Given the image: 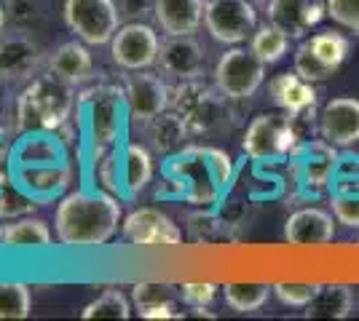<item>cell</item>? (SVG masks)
I'll return each instance as SVG.
<instances>
[{
    "mask_svg": "<svg viewBox=\"0 0 359 321\" xmlns=\"http://www.w3.org/2000/svg\"><path fill=\"white\" fill-rule=\"evenodd\" d=\"M332 214L346 228H359V185L332 196Z\"/></svg>",
    "mask_w": 359,
    "mask_h": 321,
    "instance_id": "cell-32",
    "label": "cell"
},
{
    "mask_svg": "<svg viewBox=\"0 0 359 321\" xmlns=\"http://www.w3.org/2000/svg\"><path fill=\"white\" fill-rule=\"evenodd\" d=\"M266 67L252 48H231L215 64V86L225 99H250L263 86Z\"/></svg>",
    "mask_w": 359,
    "mask_h": 321,
    "instance_id": "cell-6",
    "label": "cell"
},
{
    "mask_svg": "<svg viewBox=\"0 0 359 321\" xmlns=\"http://www.w3.org/2000/svg\"><path fill=\"white\" fill-rule=\"evenodd\" d=\"M123 89L116 86H100L83 97V123L94 161L116 150L123 129Z\"/></svg>",
    "mask_w": 359,
    "mask_h": 321,
    "instance_id": "cell-3",
    "label": "cell"
},
{
    "mask_svg": "<svg viewBox=\"0 0 359 321\" xmlns=\"http://www.w3.org/2000/svg\"><path fill=\"white\" fill-rule=\"evenodd\" d=\"M11 158H14V148H11V142L0 137V185L14 177V171L8 174V164H11Z\"/></svg>",
    "mask_w": 359,
    "mask_h": 321,
    "instance_id": "cell-37",
    "label": "cell"
},
{
    "mask_svg": "<svg viewBox=\"0 0 359 321\" xmlns=\"http://www.w3.org/2000/svg\"><path fill=\"white\" fill-rule=\"evenodd\" d=\"M32 311V292L19 281H0V319H27Z\"/></svg>",
    "mask_w": 359,
    "mask_h": 321,
    "instance_id": "cell-29",
    "label": "cell"
},
{
    "mask_svg": "<svg viewBox=\"0 0 359 321\" xmlns=\"http://www.w3.org/2000/svg\"><path fill=\"white\" fill-rule=\"evenodd\" d=\"M250 3H269V0H250Z\"/></svg>",
    "mask_w": 359,
    "mask_h": 321,
    "instance_id": "cell-39",
    "label": "cell"
},
{
    "mask_svg": "<svg viewBox=\"0 0 359 321\" xmlns=\"http://www.w3.org/2000/svg\"><path fill=\"white\" fill-rule=\"evenodd\" d=\"M250 48L266 64H276L285 59V54L290 51V35L285 30H279L276 24L266 22L263 27H257L250 38Z\"/></svg>",
    "mask_w": 359,
    "mask_h": 321,
    "instance_id": "cell-26",
    "label": "cell"
},
{
    "mask_svg": "<svg viewBox=\"0 0 359 321\" xmlns=\"http://www.w3.org/2000/svg\"><path fill=\"white\" fill-rule=\"evenodd\" d=\"M51 228L43 217L35 214H25L8 220V225H3L0 230V244L11 246V249H43L51 244Z\"/></svg>",
    "mask_w": 359,
    "mask_h": 321,
    "instance_id": "cell-23",
    "label": "cell"
},
{
    "mask_svg": "<svg viewBox=\"0 0 359 321\" xmlns=\"http://www.w3.org/2000/svg\"><path fill=\"white\" fill-rule=\"evenodd\" d=\"M75 86L62 83L60 78L38 73L16 97L14 129L19 134L30 131H60L73 118Z\"/></svg>",
    "mask_w": 359,
    "mask_h": 321,
    "instance_id": "cell-2",
    "label": "cell"
},
{
    "mask_svg": "<svg viewBox=\"0 0 359 321\" xmlns=\"http://www.w3.org/2000/svg\"><path fill=\"white\" fill-rule=\"evenodd\" d=\"M175 297H180L177 287L169 284H135L132 303L142 319H180L175 313Z\"/></svg>",
    "mask_w": 359,
    "mask_h": 321,
    "instance_id": "cell-24",
    "label": "cell"
},
{
    "mask_svg": "<svg viewBox=\"0 0 359 321\" xmlns=\"http://www.w3.org/2000/svg\"><path fill=\"white\" fill-rule=\"evenodd\" d=\"M14 180L30 196L41 201H51L57 199L60 193L67 190V185L73 180V171L67 164H54V166H14Z\"/></svg>",
    "mask_w": 359,
    "mask_h": 321,
    "instance_id": "cell-21",
    "label": "cell"
},
{
    "mask_svg": "<svg viewBox=\"0 0 359 321\" xmlns=\"http://www.w3.org/2000/svg\"><path fill=\"white\" fill-rule=\"evenodd\" d=\"M123 105H126V118L140 126H148L156 121L161 113L169 110V97L172 86L166 83V78L148 70H132L123 78Z\"/></svg>",
    "mask_w": 359,
    "mask_h": 321,
    "instance_id": "cell-7",
    "label": "cell"
},
{
    "mask_svg": "<svg viewBox=\"0 0 359 321\" xmlns=\"http://www.w3.org/2000/svg\"><path fill=\"white\" fill-rule=\"evenodd\" d=\"M295 139H298V129L287 113L285 115L263 113L247 126L244 139H241V150L255 161H273V158L290 153Z\"/></svg>",
    "mask_w": 359,
    "mask_h": 321,
    "instance_id": "cell-8",
    "label": "cell"
},
{
    "mask_svg": "<svg viewBox=\"0 0 359 321\" xmlns=\"http://www.w3.org/2000/svg\"><path fill=\"white\" fill-rule=\"evenodd\" d=\"M204 27L217 43L239 46L257 30V14L250 0H207Z\"/></svg>",
    "mask_w": 359,
    "mask_h": 321,
    "instance_id": "cell-9",
    "label": "cell"
},
{
    "mask_svg": "<svg viewBox=\"0 0 359 321\" xmlns=\"http://www.w3.org/2000/svg\"><path fill=\"white\" fill-rule=\"evenodd\" d=\"M6 24H8V11H6V6L0 3V35L6 32Z\"/></svg>",
    "mask_w": 359,
    "mask_h": 321,
    "instance_id": "cell-38",
    "label": "cell"
},
{
    "mask_svg": "<svg viewBox=\"0 0 359 321\" xmlns=\"http://www.w3.org/2000/svg\"><path fill=\"white\" fill-rule=\"evenodd\" d=\"M16 86L0 80V129H11V123L16 118Z\"/></svg>",
    "mask_w": 359,
    "mask_h": 321,
    "instance_id": "cell-36",
    "label": "cell"
},
{
    "mask_svg": "<svg viewBox=\"0 0 359 321\" xmlns=\"http://www.w3.org/2000/svg\"><path fill=\"white\" fill-rule=\"evenodd\" d=\"M116 174H118V190L126 196H135L140 190H145L148 183L153 180V161L150 153L142 145H123L116 148Z\"/></svg>",
    "mask_w": 359,
    "mask_h": 321,
    "instance_id": "cell-22",
    "label": "cell"
},
{
    "mask_svg": "<svg viewBox=\"0 0 359 321\" xmlns=\"http://www.w3.org/2000/svg\"><path fill=\"white\" fill-rule=\"evenodd\" d=\"M150 131V137H153V145L158 148V150H169V148H175L180 145V139L185 137V121L180 118L177 113L172 110V113H161L156 121H150L145 126Z\"/></svg>",
    "mask_w": 359,
    "mask_h": 321,
    "instance_id": "cell-31",
    "label": "cell"
},
{
    "mask_svg": "<svg viewBox=\"0 0 359 321\" xmlns=\"http://www.w3.org/2000/svg\"><path fill=\"white\" fill-rule=\"evenodd\" d=\"M41 201L30 196L14 177L0 185V220H16L25 214H35Z\"/></svg>",
    "mask_w": 359,
    "mask_h": 321,
    "instance_id": "cell-28",
    "label": "cell"
},
{
    "mask_svg": "<svg viewBox=\"0 0 359 321\" xmlns=\"http://www.w3.org/2000/svg\"><path fill=\"white\" fill-rule=\"evenodd\" d=\"M285 238L295 246H322L335 238V217L319 206H306L290 214Z\"/></svg>",
    "mask_w": 359,
    "mask_h": 321,
    "instance_id": "cell-17",
    "label": "cell"
},
{
    "mask_svg": "<svg viewBox=\"0 0 359 321\" xmlns=\"http://www.w3.org/2000/svg\"><path fill=\"white\" fill-rule=\"evenodd\" d=\"M11 164L14 166H54V164H67V153L57 131H30V134H22V139L14 145Z\"/></svg>",
    "mask_w": 359,
    "mask_h": 321,
    "instance_id": "cell-20",
    "label": "cell"
},
{
    "mask_svg": "<svg viewBox=\"0 0 359 321\" xmlns=\"http://www.w3.org/2000/svg\"><path fill=\"white\" fill-rule=\"evenodd\" d=\"M43 70L48 76L60 78L62 83L78 89V86H83L94 76V59H91L86 43L75 38V41H67V43L57 46L46 57Z\"/></svg>",
    "mask_w": 359,
    "mask_h": 321,
    "instance_id": "cell-16",
    "label": "cell"
},
{
    "mask_svg": "<svg viewBox=\"0 0 359 321\" xmlns=\"http://www.w3.org/2000/svg\"><path fill=\"white\" fill-rule=\"evenodd\" d=\"M65 24L86 46H110L121 27L116 0H65Z\"/></svg>",
    "mask_w": 359,
    "mask_h": 321,
    "instance_id": "cell-4",
    "label": "cell"
},
{
    "mask_svg": "<svg viewBox=\"0 0 359 321\" xmlns=\"http://www.w3.org/2000/svg\"><path fill=\"white\" fill-rule=\"evenodd\" d=\"M354 308V292L341 284L319 287L316 297L306 306L309 319H346Z\"/></svg>",
    "mask_w": 359,
    "mask_h": 321,
    "instance_id": "cell-25",
    "label": "cell"
},
{
    "mask_svg": "<svg viewBox=\"0 0 359 321\" xmlns=\"http://www.w3.org/2000/svg\"><path fill=\"white\" fill-rule=\"evenodd\" d=\"M121 225V204L102 190H73L54 214V236L62 246H102Z\"/></svg>",
    "mask_w": 359,
    "mask_h": 321,
    "instance_id": "cell-1",
    "label": "cell"
},
{
    "mask_svg": "<svg viewBox=\"0 0 359 321\" xmlns=\"http://www.w3.org/2000/svg\"><path fill=\"white\" fill-rule=\"evenodd\" d=\"M150 11L166 35H196L204 24V0H153Z\"/></svg>",
    "mask_w": 359,
    "mask_h": 321,
    "instance_id": "cell-19",
    "label": "cell"
},
{
    "mask_svg": "<svg viewBox=\"0 0 359 321\" xmlns=\"http://www.w3.org/2000/svg\"><path fill=\"white\" fill-rule=\"evenodd\" d=\"M269 92L273 105L285 110L290 118H303L309 113H314L316 107V92L314 83L300 78L295 70L292 73H282L269 83Z\"/></svg>",
    "mask_w": 359,
    "mask_h": 321,
    "instance_id": "cell-18",
    "label": "cell"
},
{
    "mask_svg": "<svg viewBox=\"0 0 359 321\" xmlns=\"http://www.w3.org/2000/svg\"><path fill=\"white\" fill-rule=\"evenodd\" d=\"M121 233L135 246H175L182 241V230L175 220L153 206L132 209L121 222Z\"/></svg>",
    "mask_w": 359,
    "mask_h": 321,
    "instance_id": "cell-13",
    "label": "cell"
},
{
    "mask_svg": "<svg viewBox=\"0 0 359 321\" xmlns=\"http://www.w3.org/2000/svg\"><path fill=\"white\" fill-rule=\"evenodd\" d=\"M357 241H359V238H357Z\"/></svg>",
    "mask_w": 359,
    "mask_h": 321,
    "instance_id": "cell-40",
    "label": "cell"
},
{
    "mask_svg": "<svg viewBox=\"0 0 359 321\" xmlns=\"http://www.w3.org/2000/svg\"><path fill=\"white\" fill-rule=\"evenodd\" d=\"M327 16L344 30L359 35V0H327Z\"/></svg>",
    "mask_w": 359,
    "mask_h": 321,
    "instance_id": "cell-34",
    "label": "cell"
},
{
    "mask_svg": "<svg viewBox=\"0 0 359 321\" xmlns=\"http://www.w3.org/2000/svg\"><path fill=\"white\" fill-rule=\"evenodd\" d=\"M319 134L332 148H351L359 142V99L335 97L322 107Z\"/></svg>",
    "mask_w": 359,
    "mask_h": 321,
    "instance_id": "cell-15",
    "label": "cell"
},
{
    "mask_svg": "<svg viewBox=\"0 0 359 321\" xmlns=\"http://www.w3.org/2000/svg\"><path fill=\"white\" fill-rule=\"evenodd\" d=\"M180 290V297H182V303L191 308H207L215 300V294L220 287H215V284H182L177 287Z\"/></svg>",
    "mask_w": 359,
    "mask_h": 321,
    "instance_id": "cell-35",
    "label": "cell"
},
{
    "mask_svg": "<svg viewBox=\"0 0 359 321\" xmlns=\"http://www.w3.org/2000/svg\"><path fill=\"white\" fill-rule=\"evenodd\" d=\"M46 57L41 43L27 32H3L0 35V80L11 86H27L38 73H43Z\"/></svg>",
    "mask_w": 359,
    "mask_h": 321,
    "instance_id": "cell-10",
    "label": "cell"
},
{
    "mask_svg": "<svg viewBox=\"0 0 359 321\" xmlns=\"http://www.w3.org/2000/svg\"><path fill=\"white\" fill-rule=\"evenodd\" d=\"M228 308H233L236 313H255L269 303L271 290L269 284H225L220 287Z\"/></svg>",
    "mask_w": 359,
    "mask_h": 321,
    "instance_id": "cell-27",
    "label": "cell"
},
{
    "mask_svg": "<svg viewBox=\"0 0 359 321\" xmlns=\"http://www.w3.org/2000/svg\"><path fill=\"white\" fill-rule=\"evenodd\" d=\"M269 22L290 38L303 41L327 16V0H269Z\"/></svg>",
    "mask_w": 359,
    "mask_h": 321,
    "instance_id": "cell-14",
    "label": "cell"
},
{
    "mask_svg": "<svg viewBox=\"0 0 359 321\" xmlns=\"http://www.w3.org/2000/svg\"><path fill=\"white\" fill-rule=\"evenodd\" d=\"M156 64L169 80H194L207 70V51L194 35H166Z\"/></svg>",
    "mask_w": 359,
    "mask_h": 321,
    "instance_id": "cell-12",
    "label": "cell"
},
{
    "mask_svg": "<svg viewBox=\"0 0 359 321\" xmlns=\"http://www.w3.org/2000/svg\"><path fill=\"white\" fill-rule=\"evenodd\" d=\"M273 294L292 308H306L319 292V284H273Z\"/></svg>",
    "mask_w": 359,
    "mask_h": 321,
    "instance_id": "cell-33",
    "label": "cell"
},
{
    "mask_svg": "<svg viewBox=\"0 0 359 321\" xmlns=\"http://www.w3.org/2000/svg\"><path fill=\"white\" fill-rule=\"evenodd\" d=\"M129 316H132V303L118 290H105L81 311V319H129Z\"/></svg>",
    "mask_w": 359,
    "mask_h": 321,
    "instance_id": "cell-30",
    "label": "cell"
},
{
    "mask_svg": "<svg viewBox=\"0 0 359 321\" xmlns=\"http://www.w3.org/2000/svg\"><path fill=\"white\" fill-rule=\"evenodd\" d=\"M351 51V41L341 32H316L311 38H303L295 48V73L311 83L330 80Z\"/></svg>",
    "mask_w": 359,
    "mask_h": 321,
    "instance_id": "cell-5",
    "label": "cell"
},
{
    "mask_svg": "<svg viewBox=\"0 0 359 321\" xmlns=\"http://www.w3.org/2000/svg\"><path fill=\"white\" fill-rule=\"evenodd\" d=\"M158 51H161L158 32L150 24H142V22L121 24L118 32L110 41V59L126 73L153 67L158 59Z\"/></svg>",
    "mask_w": 359,
    "mask_h": 321,
    "instance_id": "cell-11",
    "label": "cell"
}]
</instances>
